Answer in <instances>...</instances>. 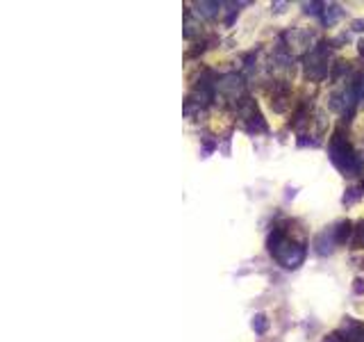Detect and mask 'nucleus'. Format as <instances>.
I'll list each match as a JSON object with an SVG mask.
<instances>
[{
  "label": "nucleus",
  "mask_w": 364,
  "mask_h": 342,
  "mask_svg": "<svg viewBox=\"0 0 364 342\" xmlns=\"http://www.w3.org/2000/svg\"><path fill=\"white\" fill-rule=\"evenodd\" d=\"M253 328H257V331H260V333L266 328V322H264V317H262V315H260V317H257V322H253Z\"/></svg>",
  "instance_id": "obj_1"
}]
</instances>
